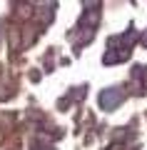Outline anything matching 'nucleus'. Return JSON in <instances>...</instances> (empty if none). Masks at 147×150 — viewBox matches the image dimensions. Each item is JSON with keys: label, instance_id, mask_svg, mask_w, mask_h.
Masks as SVG:
<instances>
[{"label": "nucleus", "instance_id": "nucleus-1", "mask_svg": "<svg viewBox=\"0 0 147 150\" xmlns=\"http://www.w3.org/2000/svg\"><path fill=\"white\" fill-rule=\"evenodd\" d=\"M122 100H125V90L122 88H105L100 93V108L102 110H115Z\"/></svg>", "mask_w": 147, "mask_h": 150}, {"label": "nucleus", "instance_id": "nucleus-2", "mask_svg": "<svg viewBox=\"0 0 147 150\" xmlns=\"http://www.w3.org/2000/svg\"><path fill=\"white\" fill-rule=\"evenodd\" d=\"M142 45H145V48H147V33H145V35H142Z\"/></svg>", "mask_w": 147, "mask_h": 150}]
</instances>
